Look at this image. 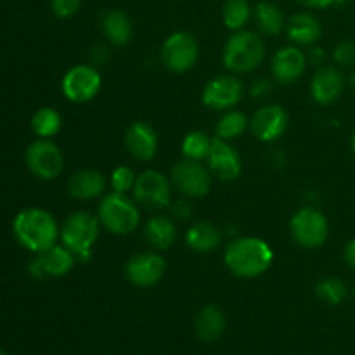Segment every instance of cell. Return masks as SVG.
I'll use <instances>...</instances> for the list:
<instances>
[{"instance_id":"6","label":"cell","mask_w":355,"mask_h":355,"mask_svg":"<svg viewBox=\"0 0 355 355\" xmlns=\"http://www.w3.org/2000/svg\"><path fill=\"white\" fill-rule=\"evenodd\" d=\"M291 236L304 248H319L326 243L329 234L328 218L312 207L300 208L291 217Z\"/></svg>"},{"instance_id":"17","label":"cell","mask_w":355,"mask_h":355,"mask_svg":"<svg viewBox=\"0 0 355 355\" xmlns=\"http://www.w3.org/2000/svg\"><path fill=\"white\" fill-rule=\"evenodd\" d=\"M207 159L210 170L220 180H236L241 175V158L224 139L215 137L211 141V148Z\"/></svg>"},{"instance_id":"18","label":"cell","mask_w":355,"mask_h":355,"mask_svg":"<svg viewBox=\"0 0 355 355\" xmlns=\"http://www.w3.org/2000/svg\"><path fill=\"white\" fill-rule=\"evenodd\" d=\"M125 146L135 159L149 162L158 151V135L148 121H135L125 134Z\"/></svg>"},{"instance_id":"36","label":"cell","mask_w":355,"mask_h":355,"mask_svg":"<svg viewBox=\"0 0 355 355\" xmlns=\"http://www.w3.org/2000/svg\"><path fill=\"white\" fill-rule=\"evenodd\" d=\"M307 9H326V7L336 6V0H295Z\"/></svg>"},{"instance_id":"27","label":"cell","mask_w":355,"mask_h":355,"mask_svg":"<svg viewBox=\"0 0 355 355\" xmlns=\"http://www.w3.org/2000/svg\"><path fill=\"white\" fill-rule=\"evenodd\" d=\"M250 16H252V7L248 0H225L222 7V19L231 31L243 30Z\"/></svg>"},{"instance_id":"7","label":"cell","mask_w":355,"mask_h":355,"mask_svg":"<svg viewBox=\"0 0 355 355\" xmlns=\"http://www.w3.org/2000/svg\"><path fill=\"white\" fill-rule=\"evenodd\" d=\"M26 166L42 180H54L64 168V158L58 146L49 139H37L26 149Z\"/></svg>"},{"instance_id":"12","label":"cell","mask_w":355,"mask_h":355,"mask_svg":"<svg viewBox=\"0 0 355 355\" xmlns=\"http://www.w3.org/2000/svg\"><path fill=\"white\" fill-rule=\"evenodd\" d=\"M166 263L162 255L155 252L135 253L125 263V276L134 286L148 288L163 277Z\"/></svg>"},{"instance_id":"8","label":"cell","mask_w":355,"mask_h":355,"mask_svg":"<svg viewBox=\"0 0 355 355\" xmlns=\"http://www.w3.org/2000/svg\"><path fill=\"white\" fill-rule=\"evenodd\" d=\"M198 55H200V45L196 38L187 31H175L163 42L162 59L170 71H189L196 64Z\"/></svg>"},{"instance_id":"11","label":"cell","mask_w":355,"mask_h":355,"mask_svg":"<svg viewBox=\"0 0 355 355\" xmlns=\"http://www.w3.org/2000/svg\"><path fill=\"white\" fill-rule=\"evenodd\" d=\"M172 182L186 196L201 198L210 191L211 177L207 166L186 158L172 168Z\"/></svg>"},{"instance_id":"5","label":"cell","mask_w":355,"mask_h":355,"mask_svg":"<svg viewBox=\"0 0 355 355\" xmlns=\"http://www.w3.org/2000/svg\"><path fill=\"white\" fill-rule=\"evenodd\" d=\"M139 208L127 194H106L99 205V222L110 232L116 236H127L134 232L139 225Z\"/></svg>"},{"instance_id":"32","label":"cell","mask_w":355,"mask_h":355,"mask_svg":"<svg viewBox=\"0 0 355 355\" xmlns=\"http://www.w3.org/2000/svg\"><path fill=\"white\" fill-rule=\"evenodd\" d=\"M135 180H137V177H135L134 170L128 168V166H118V168L111 173V187H113V191H116V193L127 194L128 191L134 189Z\"/></svg>"},{"instance_id":"13","label":"cell","mask_w":355,"mask_h":355,"mask_svg":"<svg viewBox=\"0 0 355 355\" xmlns=\"http://www.w3.org/2000/svg\"><path fill=\"white\" fill-rule=\"evenodd\" d=\"M75 255L62 246H51L45 252L37 253L33 260L30 262L28 269L33 277L45 279V277H62L73 269L75 266Z\"/></svg>"},{"instance_id":"15","label":"cell","mask_w":355,"mask_h":355,"mask_svg":"<svg viewBox=\"0 0 355 355\" xmlns=\"http://www.w3.org/2000/svg\"><path fill=\"white\" fill-rule=\"evenodd\" d=\"M253 135L262 142H272L279 139L288 128V114L279 104L263 106L253 114L250 121Z\"/></svg>"},{"instance_id":"1","label":"cell","mask_w":355,"mask_h":355,"mask_svg":"<svg viewBox=\"0 0 355 355\" xmlns=\"http://www.w3.org/2000/svg\"><path fill=\"white\" fill-rule=\"evenodd\" d=\"M224 260L234 276L253 279L269 270L274 252L269 243L260 238H238L225 246Z\"/></svg>"},{"instance_id":"31","label":"cell","mask_w":355,"mask_h":355,"mask_svg":"<svg viewBox=\"0 0 355 355\" xmlns=\"http://www.w3.org/2000/svg\"><path fill=\"white\" fill-rule=\"evenodd\" d=\"M315 295L329 305H338L345 300L347 286L336 277H324L315 286Z\"/></svg>"},{"instance_id":"35","label":"cell","mask_w":355,"mask_h":355,"mask_svg":"<svg viewBox=\"0 0 355 355\" xmlns=\"http://www.w3.org/2000/svg\"><path fill=\"white\" fill-rule=\"evenodd\" d=\"M270 90H272V83H270L267 78H259L255 83H253L252 92L255 97H266L269 96Z\"/></svg>"},{"instance_id":"30","label":"cell","mask_w":355,"mask_h":355,"mask_svg":"<svg viewBox=\"0 0 355 355\" xmlns=\"http://www.w3.org/2000/svg\"><path fill=\"white\" fill-rule=\"evenodd\" d=\"M210 148L211 139L201 130L191 132L182 141V155L187 159H194V162H201V159L208 158Z\"/></svg>"},{"instance_id":"41","label":"cell","mask_w":355,"mask_h":355,"mask_svg":"<svg viewBox=\"0 0 355 355\" xmlns=\"http://www.w3.org/2000/svg\"><path fill=\"white\" fill-rule=\"evenodd\" d=\"M352 149H354V153H355V130H354V134H352Z\"/></svg>"},{"instance_id":"40","label":"cell","mask_w":355,"mask_h":355,"mask_svg":"<svg viewBox=\"0 0 355 355\" xmlns=\"http://www.w3.org/2000/svg\"><path fill=\"white\" fill-rule=\"evenodd\" d=\"M349 83H350V89L354 90L355 92V69L352 71V75H350V78H349Z\"/></svg>"},{"instance_id":"19","label":"cell","mask_w":355,"mask_h":355,"mask_svg":"<svg viewBox=\"0 0 355 355\" xmlns=\"http://www.w3.org/2000/svg\"><path fill=\"white\" fill-rule=\"evenodd\" d=\"M307 55L295 45L279 49L272 58V75L279 83H293L304 75Z\"/></svg>"},{"instance_id":"21","label":"cell","mask_w":355,"mask_h":355,"mask_svg":"<svg viewBox=\"0 0 355 355\" xmlns=\"http://www.w3.org/2000/svg\"><path fill=\"white\" fill-rule=\"evenodd\" d=\"M286 31L290 40L297 45H312L321 38L322 26L314 14L298 12L286 24Z\"/></svg>"},{"instance_id":"14","label":"cell","mask_w":355,"mask_h":355,"mask_svg":"<svg viewBox=\"0 0 355 355\" xmlns=\"http://www.w3.org/2000/svg\"><path fill=\"white\" fill-rule=\"evenodd\" d=\"M243 97V85L238 78L234 76H217V78L210 80L203 90V104L211 110L224 111L231 110L232 106L241 101Z\"/></svg>"},{"instance_id":"2","label":"cell","mask_w":355,"mask_h":355,"mask_svg":"<svg viewBox=\"0 0 355 355\" xmlns=\"http://www.w3.org/2000/svg\"><path fill=\"white\" fill-rule=\"evenodd\" d=\"M12 234L21 246L42 253L55 245L59 238L58 222L42 208H24L14 217Z\"/></svg>"},{"instance_id":"16","label":"cell","mask_w":355,"mask_h":355,"mask_svg":"<svg viewBox=\"0 0 355 355\" xmlns=\"http://www.w3.org/2000/svg\"><path fill=\"white\" fill-rule=\"evenodd\" d=\"M345 87V76L335 66H322L315 71L311 83L312 99L321 106H328L340 99Z\"/></svg>"},{"instance_id":"42","label":"cell","mask_w":355,"mask_h":355,"mask_svg":"<svg viewBox=\"0 0 355 355\" xmlns=\"http://www.w3.org/2000/svg\"><path fill=\"white\" fill-rule=\"evenodd\" d=\"M0 355H7V354H6V352H3V350H2V349H0Z\"/></svg>"},{"instance_id":"20","label":"cell","mask_w":355,"mask_h":355,"mask_svg":"<svg viewBox=\"0 0 355 355\" xmlns=\"http://www.w3.org/2000/svg\"><path fill=\"white\" fill-rule=\"evenodd\" d=\"M106 189V177L97 170H80L68 180V191L78 200H94Z\"/></svg>"},{"instance_id":"34","label":"cell","mask_w":355,"mask_h":355,"mask_svg":"<svg viewBox=\"0 0 355 355\" xmlns=\"http://www.w3.org/2000/svg\"><path fill=\"white\" fill-rule=\"evenodd\" d=\"M83 0H51V10L59 19L73 17L82 7Z\"/></svg>"},{"instance_id":"43","label":"cell","mask_w":355,"mask_h":355,"mask_svg":"<svg viewBox=\"0 0 355 355\" xmlns=\"http://www.w3.org/2000/svg\"><path fill=\"white\" fill-rule=\"evenodd\" d=\"M354 298H355V288H354Z\"/></svg>"},{"instance_id":"22","label":"cell","mask_w":355,"mask_h":355,"mask_svg":"<svg viewBox=\"0 0 355 355\" xmlns=\"http://www.w3.org/2000/svg\"><path fill=\"white\" fill-rule=\"evenodd\" d=\"M101 28H103L104 37L113 45H127L132 40V35H134L130 17L123 10L118 9L104 14L103 21H101Z\"/></svg>"},{"instance_id":"3","label":"cell","mask_w":355,"mask_h":355,"mask_svg":"<svg viewBox=\"0 0 355 355\" xmlns=\"http://www.w3.org/2000/svg\"><path fill=\"white\" fill-rule=\"evenodd\" d=\"M266 55V44L255 31L239 30L231 35L224 47L222 61L234 73H250L259 68Z\"/></svg>"},{"instance_id":"23","label":"cell","mask_w":355,"mask_h":355,"mask_svg":"<svg viewBox=\"0 0 355 355\" xmlns=\"http://www.w3.org/2000/svg\"><path fill=\"white\" fill-rule=\"evenodd\" d=\"M186 241L194 252L210 253L217 250L222 243V234L217 225L211 222H198L187 231Z\"/></svg>"},{"instance_id":"37","label":"cell","mask_w":355,"mask_h":355,"mask_svg":"<svg viewBox=\"0 0 355 355\" xmlns=\"http://www.w3.org/2000/svg\"><path fill=\"white\" fill-rule=\"evenodd\" d=\"M307 59L314 66H322V62H324V59H326V54H324V51H322L321 47H312L311 51H309V58Z\"/></svg>"},{"instance_id":"25","label":"cell","mask_w":355,"mask_h":355,"mask_svg":"<svg viewBox=\"0 0 355 355\" xmlns=\"http://www.w3.org/2000/svg\"><path fill=\"white\" fill-rule=\"evenodd\" d=\"M144 234L149 245L155 246L156 250H168L177 239V227L170 218L158 215L149 218Z\"/></svg>"},{"instance_id":"9","label":"cell","mask_w":355,"mask_h":355,"mask_svg":"<svg viewBox=\"0 0 355 355\" xmlns=\"http://www.w3.org/2000/svg\"><path fill=\"white\" fill-rule=\"evenodd\" d=\"M62 94L71 103H89L99 94L101 75L94 66L76 64L62 76Z\"/></svg>"},{"instance_id":"4","label":"cell","mask_w":355,"mask_h":355,"mask_svg":"<svg viewBox=\"0 0 355 355\" xmlns=\"http://www.w3.org/2000/svg\"><path fill=\"white\" fill-rule=\"evenodd\" d=\"M59 236L75 259L87 262L92 257L94 243L99 238V218L89 211H75L62 222Z\"/></svg>"},{"instance_id":"39","label":"cell","mask_w":355,"mask_h":355,"mask_svg":"<svg viewBox=\"0 0 355 355\" xmlns=\"http://www.w3.org/2000/svg\"><path fill=\"white\" fill-rule=\"evenodd\" d=\"M173 214H175L177 217L182 218V220H186V218L189 217V215H191V208H189V205L184 203V201H180V203H177V207L173 208Z\"/></svg>"},{"instance_id":"28","label":"cell","mask_w":355,"mask_h":355,"mask_svg":"<svg viewBox=\"0 0 355 355\" xmlns=\"http://www.w3.org/2000/svg\"><path fill=\"white\" fill-rule=\"evenodd\" d=\"M61 114L54 107H40L31 118V128L38 139H49L55 135L61 128Z\"/></svg>"},{"instance_id":"29","label":"cell","mask_w":355,"mask_h":355,"mask_svg":"<svg viewBox=\"0 0 355 355\" xmlns=\"http://www.w3.org/2000/svg\"><path fill=\"white\" fill-rule=\"evenodd\" d=\"M246 127H248V120H246L241 111H227L218 120L217 127H215V134H217L218 139L231 141V139L239 137L246 130Z\"/></svg>"},{"instance_id":"24","label":"cell","mask_w":355,"mask_h":355,"mask_svg":"<svg viewBox=\"0 0 355 355\" xmlns=\"http://www.w3.org/2000/svg\"><path fill=\"white\" fill-rule=\"evenodd\" d=\"M225 329V315L215 305H207L196 318V335L203 342H215Z\"/></svg>"},{"instance_id":"38","label":"cell","mask_w":355,"mask_h":355,"mask_svg":"<svg viewBox=\"0 0 355 355\" xmlns=\"http://www.w3.org/2000/svg\"><path fill=\"white\" fill-rule=\"evenodd\" d=\"M343 257H345V262L350 269L355 270V238L352 241H349V245L345 246V252H343Z\"/></svg>"},{"instance_id":"33","label":"cell","mask_w":355,"mask_h":355,"mask_svg":"<svg viewBox=\"0 0 355 355\" xmlns=\"http://www.w3.org/2000/svg\"><path fill=\"white\" fill-rule=\"evenodd\" d=\"M333 58L340 66H355V42L354 40H342L335 47Z\"/></svg>"},{"instance_id":"10","label":"cell","mask_w":355,"mask_h":355,"mask_svg":"<svg viewBox=\"0 0 355 355\" xmlns=\"http://www.w3.org/2000/svg\"><path fill=\"white\" fill-rule=\"evenodd\" d=\"M132 191H134L135 201L142 207L151 208V210L166 207L170 203V196H172L168 179L156 170L142 172L135 180V186Z\"/></svg>"},{"instance_id":"26","label":"cell","mask_w":355,"mask_h":355,"mask_svg":"<svg viewBox=\"0 0 355 355\" xmlns=\"http://www.w3.org/2000/svg\"><path fill=\"white\" fill-rule=\"evenodd\" d=\"M255 21L259 30L263 35H279L283 28L286 26L284 23V14L276 3L272 2H260L255 7Z\"/></svg>"}]
</instances>
